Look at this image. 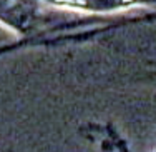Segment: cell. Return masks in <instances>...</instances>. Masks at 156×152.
I'll list each match as a JSON object with an SVG mask.
<instances>
[{
	"label": "cell",
	"instance_id": "6da1fadb",
	"mask_svg": "<svg viewBox=\"0 0 156 152\" xmlns=\"http://www.w3.org/2000/svg\"><path fill=\"white\" fill-rule=\"evenodd\" d=\"M47 2L60 7H68V9L85 10V12H115L146 0H47Z\"/></svg>",
	"mask_w": 156,
	"mask_h": 152
}]
</instances>
